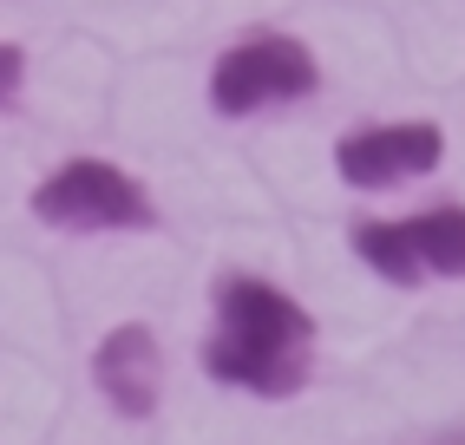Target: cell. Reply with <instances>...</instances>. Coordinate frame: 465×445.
Returning a JSON list of instances; mask_svg holds the SVG:
<instances>
[{
    "mask_svg": "<svg viewBox=\"0 0 465 445\" xmlns=\"http://www.w3.org/2000/svg\"><path fill=\"white\" fill-rule=\"evenodd\" d=\"M203 373L216 387L256 400L302 393L315 380V314L262 275H223L216 282V328L203 341Z\"/></svg>",
    "mask_w": 465,
    "mask_h": 445,
    "instance_id": "obj_1",
    "label": "cell"
},
{
    "mask_svg": "<svg viewBox=\"0 0 465 445\" xmlns=\"http://www.w3.org/2000/svg\"><path fill=\"white\" fill-rule=\"evenodd\" d=\"M46 230L73 236H105V230H158V203L138 177H125L105 157H66L59 171H46L26 197Z\"/></svg>",
    "mask_w": 465,
    "mask_h": 445,
    "instance_id": "obj_2",
    "label": "cell"
},
{
    "mask_svg": "<svg viewBox=\"0 0 465 445\" xmlns=\"http://www.w3.org/2000/svg\"><path fill=\"white\" fill-rule=\"evenodd\" d=\"M315 92H322V66L295 34H242L210 66V112L216 118H256L275 105L315 99Z\"/></svg>",
    "mask_w": 465,
    "mask_h": 445,
    "instance_id": "obj_3",
    "label": "cell"
},
{
    "mask_svg": "<svg viewBox=\"0 0 465 445\" xmlns=\"http://www.w3.org/2000/svg\"><path fill=\"white\" fill-rule=\"evenodd\" d=\"M348 249L400 289L420 282H459L465 275V203H440L400 222H354Z\"/></svg>",
    "mask_w": 465,
    "mask_h": 445,
    "instance_id": "obj_4",
    "label": "cell"
},
{
    "mask_svg": "<svg viewBox=\"0 0 465 445\" xmlns=\"http://www.w3.org/2000/svg\"><path fill=\"white\" fill-rule=\"evenodd\" d=\"M446 164V132L426 118L407 124H361L334 144V171L348 190H400L413 177H432Z\"/></svg>",
    "mask_w": 465,
    "mask_h": 445,
    "instance_id": "obj_5",
    "label": "cell"
},
{
    "mask_svg": "<svg viewBox=\"0 0 465 445\" xmlns=\"http://www.w3.org/2000/svg\"><path fill=\"white\" fill-rule=\"evenodd\" d=\"M92 380H99L105 406L118 420H151L164 400V354H158V334L144 321H125L99 341V354H92Z\"/></svg>",
    "mask_w": 465,
    "mask_h": 445,
    "instance_id": "obj_6",
    "label": "cell"
},
{
    "mask_svg": "<svg viewBox=\"0 0 465 445\" xmlns=\"http://www.w3.org/2000/svg\"><path fill=\"white\" fill-rule=\"evenodd\" d=\"M20 85H26V53L14 40H0V105H14Z\"/></svg>",
    "mask_w": 465,
    "mask_h": 445,
    "instance_id": "obj_7",
    "label": "cell"
},
{
    "mask_svg": "<svg viewBox=\"0 0 465 445\" xmlns=\"http://www.w3.org/2000/svg\"><path fill=\"white\" fill-rule=\"evenodd\" d=\"M432 445H465V432H446V439H432Z\"/></svg>",
    "mask_w": 465,
    "mask_h": 445,
    "instance_id": "obj_8",
    "label": "cell"
}]
</instances>
